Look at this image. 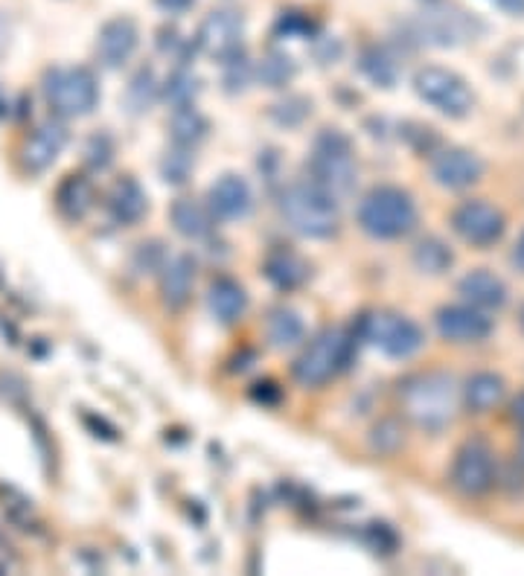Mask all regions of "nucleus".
<instances>
[{
    "label": "nucleus",
    "instance_id": "1",
    "mask_svg": "<svg viewBox=\"0 0 524 576\" xmlns=\"http://www.w3.org/2000/svg\"><path fill=\"white\" fill-rule=\"evenodd\" d=\"M399 399H402V411H406L408 419L429 434L443 431L455 419V379L448 373H440V370L411 376L399 390Z\"/></svg>",
    "mask_w": 524,
    "mask_h": 576
},
{
    "label": "nucleus",
    "instance_id": "2",
    "mask_svg": "<svg viewBox=\"0 0 524 576\" xmlns=\"http://www.w3.org/2000/svg\"><path fill=\"white\" fill-rule=\"evenodd\" d=\"M280 212L295 233L306 239H330L335 237L341 219L339 204L330 193H323L318 184L304 181V184H292L280 195Z\"/></svg>",
    "mask_w": 524,
    "mask_h": 576
},
{
    "label": "nucleus",
    "instance_id": "3",
    "mask_svg": "<svg viewBox=\"0 0 524 576\" xmlns=\"http://www.w3.org/2000/svg\"><path fill=\"white\" fill-rule=\"evenodd\" d=\"M309 181L318 184L323 193H330L335 201L350 195L358 184V166L350 137L339 128H323L309 154Z\"/></svg>",
    "mask_w": 524,
    "mask_h": 576
},
{
    "label": "nucleus",
    "instance_id": "4",
    "mask_svg": "<svg viewBox=\"0 0 524 576\" xmlns=\"http://www.w3.org/2000/svg\"><path fill=\"white\" fill-rule=\"evenodd\" d=\"M358 228L373 239H399L417 224L414 198L399 187H373L355 210Z\"/></svg>",
    "mask_w": 524,
    "mask_h": 576
},
{
    "label": "nucleus",
    "instance_id": "5",
    "mask_svg": "<svg viewBox=\"0 0 524 576\" xmlns=\"http://www.w3.org/2000/svg\"><path fill=\"white\" fill-rule=\"evenodd\" d=\"M355 332L341 330V326H330V330L318 332L312 344L297 356L292 373L300 388H321L339 376L353 358Z\"/></svg>",
    "mask_w": 524,
    "mask_h": 576
},
{
    "label": "nucleus",
    "instance_id": "6",
    "mask_svg": "<svg viewBox=\"0 0 524 576\" xmlns=\"http://www.w3.org/2000/svg\"><path fill=\"white\" fill-rule=\"evenodd\" d=\"M44 100L59 117H86L100 102V85L88 68H56L44 77Z\"/></svg>",
    "mask_w": 524,
    "mask_h": 576
},
{
    "label": "nucleus",
    "instance_id": "7",
    "mask_svg": "<svg viewBox=\"0 0 524 576\" xmlns=\"http://www.w3.org/2000/svg\"><path fill=\"white\" fill-rule=\"evenodd\" d=\"M355 338L367 341L388 358H411L423 347V330L411 318L394 312L364 314L355 326Z\"/></svg>",
    "mask_w": 524,
    "mask_h": 576
},
{
    "label": "nucleus",
    "instance_id": "8",
    "mask_svg": "<svg viewBox=\"0 0 524 576\" xmlns=\"http://www.w3.org/2000/svg\"><path fill=\"white\" fill-rule=\"evenodd\" d=\"M414 91L423 102L437 108L446 117H466L475 105V94L455 70L420 68L414 73Z\"/></svg>",
    "mask_w": 524,
    "mask_h": 576
},
{
    "label": "nucleus",
    "instance_id": "9",
    "mask_svg": "<svg viewBox=\"0 0 524 576\" xmlns=\"http://www.w3.org/2000/svg\"><path fill=\"white\" fill-rule=\"evenodd\" d=\"M495 481L499 472H495V451L490 449V442L481 437L466 440L452 463V486L466 498H481L495 486Z\"/></svg>",
    "mask_w": 524,
    "mask_h": 576
},
{
    "label": "nucleus",
    "instance_id": "10",
    "mask_svg": "<svg viewBox=\"0 0 524 576\" xmlns=\"http://www.w3.org/2000/svg\"><path fill=\"white\" fill-rule=\"evenodd\" d=\"M452 228L472 247H490L504 237V212L495 204L475 198V201H464L452 212Z\"/></svg>",
    "mask_w": 524,
    "mask_h": 576
},
{
    "label": "nucleus",
    "instance_id": "11",
    "mask_svg": "<svg viewBox=\"0 0 524 576\" xmlns=\"http://www.w3.org/2000/svg\"><path fill=\"white\" fill-rule=\"evenodd\" d=\"M242 35H246V24L233 9H213L210 15L204 18L198 26V47H202L210 59L228 61L237 53H242Z\"/></svg>",
    "mask_w": 524,
    "mask_h": 576
},
{
    "label": "nucleus",
    "instance_id": "12",
    "mask_svg": "<svg viewBox=\"0 0 524 576\" xmlns=\"http://www.w3.org/2000/svg\"><path fill=\"white\" fill-rule=\"evenodd\" d=\"M440 338L452 344H478L492 332V321L478 309V306H443L434 314Z\"/></svg>",
    "mask_w": 524,
    "mask_h": 576
},
{
    "label": "nucleus",
    "instance_id": "13",
    "mask_svg": "<svg viewBox=\"0 0 524 576\" xmlns=\"http://www.w3.org/2000/svg\"><path fill=\"white\" fill-rule=\"evenodd\" d=\"M68 146V126L59 119H47L26 137L24 149H21V163L26 172L50 170L59 161L61 149Z\"/></svg>",
    "mask_w": 524,
    "mask_h": 576
},
{
    "label": "nucleus",
    "instance_id": "14",
    "mask_svg": "<svg viewBox=\"0 0 524 576\" xmlns=\"http://www.w3.org/2000/svg\"><path fill=\"white\" fill-rule=\"evenodd\" d=\"M483 175V163L478 154L466 149H443L432 158V178L446 189H466L478 184Z\"/></svg>",
    "mask_w": 524,
    "mask_h": 576
},
{
    "label": "nucleus",
    "instance_id": "15",
    "mask_svg": "<svg viewBox=\"0 0 524 576\" xmlns=\"http://www.w3.org/2000/svg\"><path fill=\"white\" fill-rule=\"evenodd\" d=\"M207 207H210V212L216 219H246L248 212L254 210V193H251L246 178H239V175L228 172V175H221L210 187V193H207Z\"/></svg>",
    "mask_w": 524,
    "mask_h": 576
},
{
    "label": "nucleus",
    "instance_id": "16",
    "mask_svg": "<svg viewBox=\"0 0 524 576\" xmlns=\"http://www.w3.org/2000/svg\"><path fill=\"white\" fill-rule=\"evenodd\" d=\"M137 42H140V33L132 18H111L96 35V56L105 68H123L137 50Z\"/></svg>",
    "mask_w": 524,
    "mask_h": 576
},
{
    "label": "nucleus",
    "instance_id": "17",
    "mask_svg": "<svg viewBox=\"0 0 524 576\" xmlns=\"http://www.w3.org/2000/svg\"><path fill=\"white\" fill-rule=\"evenodd\" d=\"M195 283V263L190 254L167 256L161 265V300L167 309L178 312L190 303Z\"/></svg>",
    "mask_w": 524,
    "mask_h": 576
},
{
    "label": "nucleus",
    "instance_id": "18",
    "mask_svg": "<svg viewBox=\"0 0 524 576\" xmlns=\"http://www.w3.org/2000/svg\"><path fill=\"white\" fill-rule=\"evenodd\" d=\"M457 291L464 295V300H469L478 309H501L508 303V286L501 277H495L487 268L469 272L464 280L457 283Z\"/></svg>",
    "mask_w": 524,
    "mask_h": 576
},
{
    "label": "nucleus",
    "instance_id": "19",
    "mask_svg": "<svg viewBox=\"0 0 524 576\" xmlns=\"http://www.w3.org/2000/svg\"><path fill=\"white\" fill-rule=\"evenodd\" d=\"M149 210V198L135 178H119L109 189V212L117 224H137Z\"/></svg>",
    "mask_w": 524,
    "mask_h": 576
},
{
    "label": "nucleus",
    "instance_id": "20",
    "mask_svg": "<svg viewBox=\"0 0 524 576\" xmlns=\"http://www.w3.org/2000/svg\"><path fill=\"white\" fill-rule=\"evenodd\" d=\"M417 35L429 44L448 47V44H457L469 35V24L464 15H455V12H425L417 21Z\"/></svg>",
    "mask_w": 524,
    "mask_h": 576
},
{
    "label": "nucleus",
    "instance_id": "21",
    "mask_svg": "<svg viewBox=\"0 0 524 576\" xmlns=\"http://www.w3.org/2000/svg\"><path fill=\"white\" fill-rule=\"evenodd\" d=\"M207 306L216 321L221 323H237L248 309V295L246 288L239 286L230 277H219L207 291Z\"/></svg>",
    "mask_w": 524,
    "mask_h": 576
},
{
    "label": "nucleus",
    "instance_id": "22",
    "mask_svg": "<svg viewBox=\"0 0 524 576\" xmlns=\"http://www.w3.org/2000/svg\"><path fill=\"white\" fill-rule=\"evenodd\" d=\"M172 228L184 239H204L213 230V212L195 198H175L170 207Z\"/></svg>",
    "mask_w": 524,
    "mask_h": 576
},
{
    "label": "nucleus",
    "instance_id": "23",
    "mask_svg": "<svg viewBox=\"0 0 524 576\" xmlns=\"http://www.w3.org/2000/svg\"><path fill=\"white\" fill-rule=\"evenodd\" d=\"M265 277H269L280 291H292V288L304 286L306 277H309V265L300 260L297 254L280 247V251H271L265 256Z\"/></svg>",
    "mask_w": 524,
    "mask_h": 576
},
{
    "label": "nucleus",
    "instance_id": "24",
    "mask_svg": "<svg viewBox=\"0 0 524 576\" xmlns=\"http://www.w3.org/2000/svg\"><path fill=\"white\" fill-rule=\"evenodd\" d=\"M306 335V326L300 321V314L288 306H277L271 309L269 321H265V338L274 349H292L297 347Z\"/></svg>",
    "mask_w": 524,
    "mask_h": 576
},
{
    "label": "nucleus",
    "instance_id": "25",
    "mask_svg": "<svg viewBox=\"0 0 524 576\" xmlns=\"http://www.w3.org/2000/svg\"><path fill=\"white\" fill-rule=\"evenodd\" d=\"M504 399V379L495 373H475L464 384V402L472 414H487Z\"/></svg>",
    "mask_w": 524,
    "mask_h": 576
},
{
    "label": "nucleus",
    "instance_id": "26",
    "mask_svg": "<svg viewBox=\"0 0 524 576\" xmlns=\"http://www.w3.org/2000/svg\"><path fill=\"white\" fill-rule=\"evenodd\" d=\"M170 131H172V143L195 149V146L207 137V131H210V123H207V117H204L195 105H181V108L172 111Z\"/></svg>",
    "mask_w": 524,
    "mask_h": 576
},
{
    "label": "nucleus",
    "instance_id": "27",
    "mask_svg": "<svg viewBox=\"0 0 524 576\" xmlns=\"http://www.w3.org/2000/svg\"><path fill=\"white\" fill-rule=\"evenodd\" d=\"M358 68L376 88H394L399 82V61L390 56L388 47H379V44L364 47Z\"/></svg>",
    "mask_w": 524,
    "mask_h": 576
},
{
    "label": "nucleus",
    "instance_id": "28",
    "mask_svg": "<svg viewBox=\"0 0 524 576\" xmlns=\"http://www.w3.org/2000/svg\"><path fill=\"white\" fill-rule=\"evenodd\" d=\"M411 260H414L417 272L437 277V274L452 268V263H455V254H452V247H448L443 239L425 237L414 245V254H411Z\"/></svg>",
    "mask_w": 524,
    "mask_h": 576
},
{
    "label": "nucleus",
    "instance_id": "29",
    "mask_svg": "<svg viewBox=\"0 0 524 576\" xmlns=\"http://www.w3.org/2000/svg\"><path fill=\"white\" fill-rule=\"evenodd\" d=\"M56 204L68 219H82L93 204V187L86 175H70L56 193Z\"/></svg>",
    "mask_w": 524,
    "mask_h": 576
},
{
    "label": "nucleus",
    "instance_id": "30",
    "mask_svg": "<svg viewBox=\"0 0 524 576\" xmlns=\"http://www.w3.org/2000/svg\"><path fill=\"white\" fill-rule=\"evenodd\" d=\"M155 100H158V79H155V70L140 68L126 88V108L132 111V114H144V111L152 108Z\"/></svg>",
    "mask_w": 524,
    "mask_h": 576
},
{
    "label": "nucleus",
    "instance_id": "31",
    "mask_svg": "<svg viewBox=\"0 0 524 576\" xmlns=\"http://www.w3.org/2000/svg\"><path fill=\"white\" fill-rule=\"evenodd\" d=\"M295 73H297L295 61L288 59L286 53H277V50H271L269 56L260 61V68H257V77H260V82L265 88L288 85V82L295 79Z\"/></svg>",
    "mask_w": 524,
    "mask_h": 576
},
{
    "label": "nucleus",
    "instance_id": "32",
    "mask_svg": "<svg viewBox=\"0 0 524 576\" xmlns=\"http://www.w3.org/2000/svg\"><path fill=\"white\" fill-rule=\"evenodd\" d=\"M193 166H195V158H193V149H186V146H172L170 152L163 154L161 161V175L167 184H172V187H181V184H186V178L193 175Z\"/></svg>",
    "mask_w": 524,
    "mask_h": 576
},
{
    "label": "nucleus",
    "instance_id": "33",
    "mask_svg": "<svg viewBox=\"0 0 524 576\" xmlns=\"http://www.w3.org/2000/svg\"><path fill=\"white\" fill-rule=\"evenodd\" d=\"M367 442H371V449L379 451V454H394V451H399V446L406 442V431H402L399 419L388 416V419H379V423L373 425Z\"/></svg>",
    "mask_w": 524,
    "mask_h": 576
},
{
    "label": "nucleus",
    "instance_id": "34",
    "mask_svg": "<svg viewBox=\"0 0 524 576\" xmlns=\"http://www.w3.org/2000/svg\"><path fill=\"white\" fill-rule=\"evenodd\" d=\"M195 96H198V79L190 73V70H175L170 79H167V100L181 108V105H193Z\"/></svg>",
    "mask_w": 524,
    "mask_h": 576
},
{
    "label": "nucleus",
    "instance_id": "35",
    "mask_svg": "<svg viewBox=\"0 0 524 576\" xmlns=\"http://www.w3.org/2000/svg\"><path fill=\"white\" fill-rule=\"evenodd\" d=\"M309 111H312L309 100H304V96H288V100L277 102V105L271 108V117H274V123H280V126H300V123L309 117Z\"/></svg>",
    "mask_w": 524,
    "mask_h": 576
},
{
    "label": "nucleus",
    "instance_id": "36",
    "mask_svg": "<svg viewBox=\"0 0 524 576\" xmlns=\"http://www.w3.org/2000/svg\"><path fill=\"white\" fill-rule=\"evenodd\" d=\"M251 65L246 61V56L242 53H237L233 59L225 61V85H228L230 94H237V91H242V88L251 82Z\"/></svg>",
    "mask_w": 524,
    "mask_h": 576
},
{
    "label": "nucleus",
    "instance_id": "37",
    "mask_svg": "<svg viewBox=\"0 0 524 576\" xmlns=\"http://www.w3.org/2000/svg\"><path fill=\"white\" fill-rule=\"evenodd\" d=\"M111 154H114V146H111L109 137L105 135L91 137V143H88L86 149V161L91 163L93 170H105L111 163Z\"/></svg>",
    "mask_w": 524,
    "mask_h": 576
},
{
    "label": "nucleus",
    "instance_id": "38",
    "mask_svg": "<svg viewBox=\"0 0 524 576\" xmlns=\"http://www.w3.org/2000/svg\"><path fill=\"white\" fill-rule=\"evenodd\" d=\"M510 419H513V425L524 428V390L510 402Z\"/></svg>",
    "mask_w": 524,
    "mask_h": 576
},
{
    "label": "nucleus",
    "instance_id": "39",
    "mask_svg": "<svg viewBox=\"0 0 524 576\" xmlns=\"http://www.w3.org/2000/svg\"><path fill=\"white\" fill-rule=\"evenodd\" d=\"M158 7H161L163 12L181 15V12H186V9L193 7V0H158Z\"/></svg>",
    "mask_w": 524,
    "mask_h": 576
},
{
    "label": "nucleus",
    "instance_id": "40",
    "mask_svg": "<svg viewBox=\"0 0 524 576\" xmlns=\"http://www.w3.org/2000/svg\"><path fill=\"white\" fill-rule=\"evenodd\" d=\"M492 3H499L501 9H510V12H524V0H492Z\"/></svg>",
    "mask_w": 524,
    "mask_h": 576
},
{
    "label": "nucleus",
    "instance_id": "41",
    "mask_svg": "<svg viewBox=\"0 0 524 576\" xmlns=\"http://www.w3.org/2000/svg\"><path fill=\"white\" fill-rule=\"evenodd\" d=\"M513 263H516L519 268L524 272V233H522V239L516 242V251H513Z\"/></svg>",
    "mask_w": 524,
    "mask_h": 576
},
{
    "label": "nucleus",
    "instance_id": "42",
    "mask_svg": "<svg viewBox=\"0 0 524 576\" xmlns=\"http://www.w3.org/2000/svg\"><path fill=\"white\" fill-rule=\"evenodd\" d=\"M519 463L524 466V434H522V446H519Z\"/></svg>",
    "mask_w": 524,
    "mask_h": 576
},
{
    "label": "nucleus",
    "instance_id": "43",
    "mask_svg": "<svg viewBox=\"0 0 524 576\" xmlns=\"http://www.w3.org/2000/svg\"><path fill=\"white\" fill-rule=\"evenodd\" d=\"M519 326L524 330V306H522V312H519Z\"/></svg>",
    "mask_w": 524,
    "mask_h": 576
}]
</instances>
